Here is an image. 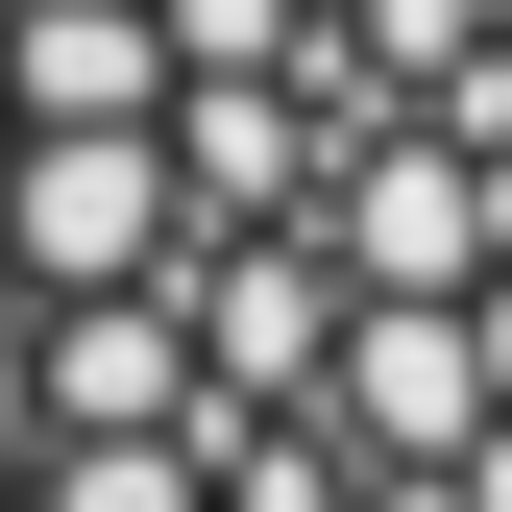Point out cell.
Wrapping results in <instances>:
<instances>
[{
    "label": "cell",
    "instance_id": "obj_1",
    "mask_svg": "<svg viewBox=\"0 0 512 512\" xmlns=\"http://www.w3.org/2000/svg\"><path fill=\"white\" fill-rule=\"evenodd\" d=\"M0 512H512V0H0Z\"/></svg>",
    "mask_w": 512,
    "mask_h": 512
}]
</instances>
